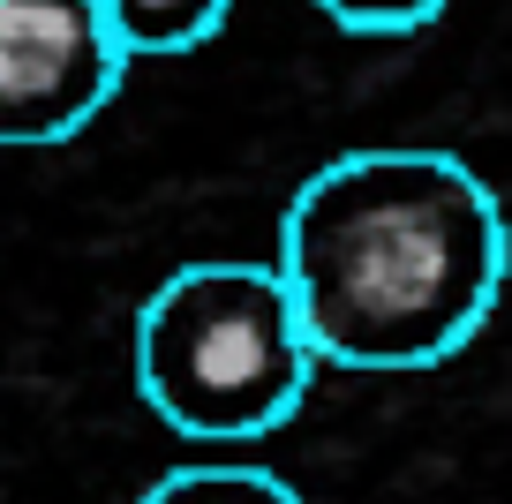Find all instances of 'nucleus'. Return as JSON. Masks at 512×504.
I'll return each mask as SVG.
<instances>
[{
	"instance_id": "5",
	"label": "nucleus",
	"mask_w": 512,
	"mask_h": 504,
	"mask_svg": "<svg viewBox=\"0 0 512 504\" xmlns=\"http://www.w3.org/2000/svg\"><path fill=\"white\" fill-rule=\"evenodd\" d=\"M136 504H302V497H294V482L264 467H174Z\"/></svg>"
},
{
	"instance_id": "1",
	"label": "nucleus",
	"mask_w": 512,
	"mask_h": 504,
	"mask_svg": "<svg viewBox=\"0 0 512 504\" xmlns=\"http://www.w3.org/2000/svg\"><path fill=\"white\" fill-rule=\"evenodd\" d=\"M512 234L460 151L362 143L324 158L279 226V279L332 369H437L490 324Z\"/></svg>"
},
{
	"instance_id": "3",
	"label": "nucleus",
	"mask_w": 512,
	"mask_h": 504,
	"mask_svg": "<svg viewBox=\"0 0 512 504\" xmlns=\"http://www.w3.org/2000/svg\"><path fill=\"white\" fill-rule=\"evenodd\" d=\"M128 76L98 0H0V151L68 143Z\"/></svg>"
},
{
	"instance_id": "6",
	"label": "nucleus",
	"mask_w": 512,
	"mask_h": 504,
	"mask_svg": "<svg viewBox=\"0 0 512 504\" xmlns=\"http://www.w3.org/2000/svg\"><path fill=\"white\" fill-rule=\"evenodd\" d=\"M339 31H362V38H400L422 31V23L445 16V0H317Z\"/></svg>"
},
{
	"instance_id": "4",
	"label": "nucleus",
	"mask_w": 512,
	"mask_h": 504,
	"mask_svg": "<svg viewBox=\"0 0 512 504\" xmlns=\"http://www.w3.org/2000/svg\"><path fill=\"white\" fill-rule=\"evenodd\" d=\"M98 16L121 38L128 61H151V53L166 61V53L211 46L226 31V16H234V0H98Z\"/></svg>"
},
{
	"instance_id": "2",
	"label": "nucleus",
	"mask_w": 512,
	"mask_h": 504,
	"mask_svg": "<svg viewBox=\"0 0 512 504\" xmlns=\"http://www.w3.org/2000/svg\"><path fill=\"white\" fill-rule=\"evenodd\" d=\"M317 369L279 264L196 256L136 309V392L189 444H249L287 429Z\"/></svg>"
}]
</instances>
